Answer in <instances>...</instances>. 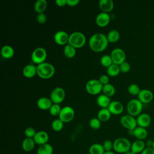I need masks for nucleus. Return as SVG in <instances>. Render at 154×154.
I'll return each mask as SVG.
<instances>
[{"instance_id":"f257e3e1","label":"nucleus","mask_w":154,"mask_h":154,"mask_svg":"<svg viewBox=\"0 0 154 154\" xmlns=\"http://www.w3.org/2000/svg\"><path fill=\"white\" fill-rule=\"evenodd\" d=\"M108 43L106 35L99 32L93 34L88 40L90 48L96 52H100L105 50L108 45Z\"/></svg>"},{"instance_id":"f03ea898","label":"nucleus","mask_w":154,"mask_h":154,"mask_svg":"<svg viewBox=\"0 0 154 154\" xmlns=\"http://www.w3.org/2000/svg\"><path fill=\"white\" fill-rule=\"evenodd\" d=\"M37 75L42 79H48L52 78L55 73L54 66L49 63L44 62L37 66Z\"/></svg>"},{"instance_id":"7ed1b4c3","label":"nucleus","mask_w":154,"mask_h":154,"mask_svg":"<svg viewBox=\"0 0 154 154\" xmlns=\"http://www.w3.org/2000/svg\"><path fill=\"white\" fill-rule=\"evenodd\" d=\"M113 150L117 153H122L131 150V143L126 138L119 137L113 141Z\"/></svg>"},{"instance_id":"20e7f679","label":"nucleus","mask_w":154,"mask_h":154,"mask_svg":"<svg viewBox=\"0 0 154 154\" xmlns=\"http://www.w3.org/2000/svg\"><path fill=\"white\" fill-rule=\"evenodd\" d=\"M86 42L85 35L79 31H75L69 35L68 44L75 48H80L84 46Z\"/></svg>"},{"instance_id":"39448f33","label":"nucleus","mask_w":154,"mask_h":154,"mask_svg":"<svg viewBox=\"0 0 154 154\" xmlns=\"http://www.w3.org/2000/svg\"><path fill=\"white\" fill-rule=\"evenodd\" d=\"M143 107V103H141L138 99H133L128 102L126 109L128 114L133 117H137L141 114Z\"/></svg>"},{"instance_id":"423d86ee","label":"nucleus","mask_w":154,"mask_h":154,"mask_svg":"<svg viewBox=\"0 0 154 154\" xmlns=\"http://www.w3.org/2000/svg\"><path fill=\"white\" fill-rule=\"evenodd\" d=\"M87 92L91 95H96L102 91L103 85L98 79H90L85 84Z\"/></svg>"},{"instance_id":"0eeeda50","label":"nucleus","mask_w":154,"mask_h":154,"mask_svg":"<svg viewBox=\"0 0 154 154\" xmlns=\"http://www.w3.org/2000/svg\"><path fill=\"white\" fill-rule=\"evenodd\" d=\"M47 57V52L45 48L38 47L35 48L31 54V60L33 63L37 65L45 62Z\"/></svg>"},{"instance_id":"6e6552de","label":"nucleus","mask_w":154,"mask_h":154,"mask_svg":"<svg viewBox=\"0 0 154 154\" xmlns=\"http://www.w3.org/2000/svg\"><path fill=\"white\" fill-rule=\"evenodd\" d=\"M75 117V111L73 108L70 106H65L61 109L58 119L64 123L71 122Z\"/></svg>"},{"instance_id":"1a4fd4ad","label":"nucleus","mask_w":154,"mask_h":154,"mask_svg":"<svg viewBox=\"0 0 154 154\" xmlns=\"http://www.w3.org/2000/svg\"><path fill=\"white\" fill-rule=\"evenodd\" d=\"M120 122L123 127L128 131H133L138 125L137 119L129 114H125L121 117Z\"/></svg>"},{"instance_id":"9d476101","label":"nucleus","mask_w":154,"mask_h":154,"mask_svg":"<svg viewBox=\"0 0 154 154\" xmlns=\"http://www.w3.org/2000/svg\"><path fill=\"white\" fill-rule=\"evenodd\" d=\"M110 56L112 58V62L117 65H120L125 61L126 55L124 50L121 48H116L112 50Z\"/></svg>"},{"instance_id":"9b49d317","label":"nucleus","mask_w":154,"mask_h":154,"mask_svg":"<svg viewBox=\"0 0 154 154\" xmlns=\"http://www.w3.org/2000/svg\"><path fill=\"white\" fill-rule=\"evenodd\" d=\"M66 96L64 90L60 87H56L52 90L50 94V99L53 103L60 104L61 103Z\"/></svg>"},{"instance_id":"f8f14e48","label":"nucleus","mask_w":154,"mask_h":154,"mask_svg":"<svg viewBox=\"0 0 154 154\" xmlns=\"http://www.w3.org/2000/svg\"><path fill=\"white\" fill-rule=\"evenodd\" d=\"M69 35L64 31H58L54 36L55 42L58 45H66L68 44Z\"/></svg>"},{"instance_id":"ddd939ff","label":"nucleus","mask_w":154,"mask_h":154,"mask_svg":"<svg viewBox=\"0 0 154 154\" xmlns=\"http://www.w3.org/2000/svg\"><path fill=\"white\" fill-rule=\"evenodd\" d=\"M153 94L148 89H142L138 94V99L143 103H149L152 101Z\"/></svg>"},{"instance_id":"4468645a","label":"nucleus","mask_w":154,"mask_h":154,"mask_svg":"<svg viewBox=\"0 0 154 154\" xmlns=\"http://www.w3.org/2000/svg\"><path fill=\"white\" fill-rule=\"evenodd\" d=\"M33 140L35 143L38 146H41L46 143H48L49 140V134L44 131H40L36 132Z\"/></svg>"},{"instance_id":"2eb2a0df","label":"nucleus","mask_w":154,"mask_h":154,"mask_svg":"<svg viewBox=\"0 0 154 154\" xmlns=\"http://www.w3.org/2000/svg\"><path fill=\"white\" fill-rule=\"evenodd\" d=\"M137 122L138 126L146 128L151 123L152 119L149 114L147 113H141L137 117Z\"/></svg>"},{"instance_id":"dca6fc26","label":"nucleus","mask_w":154,"mask_h":154,"mask_svg":"<svg viewBox=\"0 0 154 154\" xmlns=\"http://www.w3.org/2000/svg\"><path fill=\"white\" fill-rule=\"evenodd\" d=\"M110 22V16L108 13L105 12L99 13L96 17V23L100 27L107 26Z\"/></svg>"},{"instance_id":"f3484780","label":"nucleus","mask_w":154,"mask_h":154,"mask_svg":"<svg viewBox=\"0 0 154 154\" xmlns=\"http://www.w3.org/2000/svg\"><path fill=\"white\" fill-rule=\"evenodd\" d=\"M108 109L111 113V114L119 115L122 113L124 109V106L122 103L118 100L111 101Z\"/></svg>"},{"instance_id":"a211bd4d","label":"nucleus","mask_w":154,"mask_h":154,"mask_svg":"<svg viewBox=\"0 0 154 154\" xmlns=\"http://www.w3.org/2000/svg\"><path fill=\"white\" fill-rule=\"evenodd\" d=\"M146 147L144 141L136 140L132 143H131V150L134 154H140Z\"/></svg>"},{"instance_id":"6ab92c4d","label":"nucleus","mask_w":154,"mask_h":154,"mask_svg":"<svg viewBox=\"0 0 154 154\" xmlns=\"http://www.w3.org/2000/svg\"><path fill=\"white\" fill-rule=\"evenodd\" d=\"M53 102L51 99L46 97H41L37 101V106L42 110L49 109L52 105Z\"/></svg>"},{"instance_id":"aec40b11","label":"nucleus","mask_w":154,"mask_h":154,"mask_svg":"<svg viewBox=\"0 0 154 154\" xmlns=\"http://www.w3.org/2000/svg\"><path fill=\"white\" fill-rule=\"evenodd\" d=\"M148 135V132L146 128H142L140 126H137L133 130V136L135 137L137 140H144L146 139Z\"/></svg>"},{"instance_id":"412c9836","label":"nucleus","mask_w":154,"mask_h":154,"mask_svg":"<svg viewBox=\"0 0 154 154\" xmlns=\"http://www.w3.org/2000/svg\"><path fill=\"white\" fill-rule=\"evenodd\" d=\"M99 7L102 12L108 13L114 8V2L112 0H100Z\"/></svg>"},{"instance_id":"4be33fe9","label":"nucleus","mask_w":154,"mask_h":154,"mask_svg":"<svg viewBox=\"0 0 154 154\" xmlns=\"http://www.w3.org/2000/svg\"><path fill=\"white\" fill-rule=\"evenodd\" d=\"M23 76L27 78H31L37 74V67L34 64H27L22 70Z\"/></svg>"},{"instance_id":"5701e85b","label":"nucleus","mask_w":154,"mask_h":154,"mask_svg":"<svg viewBox=\"0 0 154 154\" xmlns=\"http://www.w3.org/2000/svg\"><path fill=\"white\" fill-rule=\"evenodd\" d=\"M96 102L98 106L101 108H108L111 100L109 97L102 94L97 97Z\"/></svg>"},{"instance_id":"b1692460","label":"nucleus","mask_w":154,"mask_h":154,"mask_svg":"<svg viewBox=\"0 0 154 154\" xmlns=\"http://www.w3.org/2000/svg\"><path fill=\"white\" fill-rule=\"evenodd\" d=\"M35 145L33 138H25L22 142V149L26 152H30L34 149Z\"/></svg>"},{"instance_id":"393cba45","label":"nucleus","mask_w":154,"mask_h":154,"mask_svg":"<svg viewBox=\"0 0 154 154\" xmlns=\"http://www.w3.org/2000/svg\"><path fill=\"white\" fill-rule=\"evenodd\" d=\"M2 57L5 59H10L14 55V49L10 45L3 46L1 50Z\"/></svg>"},{"instance_id":"a878e982","label":"nucleus","mask_w":154,"mask_h":154,"mask_svg":"<svg viewBox=\"0 0 154 154\" xmlns=\"http://www.w3.org/2000/svg\"><path fill=\"white\" fill-rule=\"evenodd\" d=\"M111 113L108 108H101L97 112V118L101 122H105L111 118Z\"/></svg>"},{"instance_id":"bb28decb","label":"nucleus","mask_w":154,"mask_h":154,"mask_svg":"<svg viewBox=\"0 0 154 154\" xmlns=\"http://www.w3.org/2000/svg\"><path fill=\"white\" fill-rule=\"evenodd\" d=\"M105 152L102 144L94 143L88 149L89 154H104Z\"/></svg>"},{"instance_id":"cd10ccee","label":"nucleus","mask_w":154,"mask_h":154,"mask_svg":"<svg viewBox=\"0 0 154 154\" xmlns=\"http://www.w3.org/2000/svg\"><path fill=\"white\" fill-rule=\"evenodd\" d=\"M53 152V146L49 143H46L38 146L37 150V154H52Z\"/></svg>"},{"instance_id":"c85d7f7f","label":"nucleus","mask_w":154,"mask_h":154,"mask_svg":"<svg viewBox=\"0 0 154 154\" xmlns=\"http://www.w3.org/2000/svg\"><path fill=\"white\" fill-rule=\"evenodd\" d=\"M47 5L48 3L46 0H37L34 5V8L35 11L38 14L43 13L45 11Z\"/></svg>"},{"instance_id":"c756f323","label":"nucleus","mask_w":154,"mask_h":154,"mask_svg":"<svg viewBox=\"0 0 154 154\" xmlns=\"http://www.w3.org/2000/svg\"><path fill=\"white\" fill-rule=\"evenodd\" d=\"M76 48L69 44L65 45L63 49V53L64 56L67 58H72L76 55Z\"/></svg>"},{"instance_id":"7c9ffc66","label":"nucleus","mask_w":154,"mask_h":154,"mask_svg":"<svg viewBox=\"0 0 154 154\" xmlns=\"http://www.w3.org/2000/svg\"><path fill=\"white\" fill-rule=\"evenodd\" d=\"M106 72L108 76H117L120 72L119 65L112 63L111 66H109L108 67L106 68Z\"/></svg>"},{"instance_id":"2f4dec72","label":"nucleus","mask_w":154,"mask_h":154,"mask_svg":"<svg viewBox=\"0 0 154 154\" xmlns=\"http://www.w3.org/2000/svg\"><path fill=\"white\" fill-rule=\"evenodd\" d=\"M102 91L103 92V94L110 97L114 96V94L116 93V88L113 85L108 83L107 84L103 85Z\"/></svg>"},{"instance_id":"473e14b6","label":"nucleus","mask_w":154,"mask_h":154,"mask_svg":"<svg viewBox=\"0 0 154 154\" xmlns=\"http://www.w3.org/2000/svg\"><path fill=\"white\" fill-rule=\"evenodd\" d=\"M120 33L116 29H112L109 31L106 37L109 42L110 43H114L117 42L120 38Z\"/></svg>"},{"instance_id":"72a5a7b5","label":"nucleus","mask_w":154,"mask_h":154,"mask_svg":"<svg viewBox=\"0 0 154 154\" xmlns=\"http://www.w3.org/2000/svg\"><path fill=\"white\" fill-rule=\"evenodd\" d=\"M64 127V123L59 119H55L51 123V128L55 132L61 131Z\"/></svg>"},{"instance_id":"f704fd0d","label":"nucleus","mask_w":154,"mask_h":154,"mask_svg":"<svg viewBox=\"0 0 154 154\" xmlns=\"http://www.w3.org/2000/svg\"><path fill=\"white\" fill-rule=\"evenodd\" d=\"M100 63L102 66L106 68L108 67L109 66H111L113 63L112 58L111 56L109 55H103L100 60Z\"/></svg>"},{"instance_id":"c9c22d12","label":"nucleus","mask_w":154,"mask_h":154,"mask_svg":"<svg viewBox=\"0 0 154 154\" xmlns=\"http://www.w3.org/2000/svg\"><path fill=\"white\" fill-rule=\"evenodd\" d=\"M140 90H141L139 86L136 84H131L128 87V93L133 96H135V95L138 96Z\"/></svg>"},{"instance_id":"e433bc0d","label":"nucleus","mask_w":154,"mask_h":154,"mask_svg":"<svg viewBox=\"0 0 154 154\" xmlns=\"http://www.w3.org/2000/svg\"><path fill=\"white\" fill-rule=\"evenodd\" d=\"M89 126L94 130L99 129L101 126V122L97 117H94L89 120Z\"/></svg>"},{"instance_id":"4c0bfd02","label":"nucleus","mask_w":154,"mask_h":154,"mask_svg":"<svg viewBox=\"0 0 154 154\" xmlns=\"http://www.w3.org/2000/svg\"><path fill=\"white\" fill-rule=\"evenodd\" d=\"M61 107L59 104H56V103H53L50 109H49V113L51 116H59L60 112L61 111Z\"/></svg>"},{"instance_id":"58836bf2","label":"nucleus","mask_w":154,"mask_h":154,"mask_svg":"<svg viewBox=\"0 0 154 154\" xmlns=\"http://www.w3.org/2000/svg\"><path fill=\"white\" fill-rule=\"evenodd\" d=\"M36 131L32 127H28L24 131V134L26 138H33L36 134Z\"/></svg>"},{"instance_id":"ea45409f","label":"nucleus","mask_w":154,"mask_h":154,"mask_svg":"<svg viewBox=\"0 0 154 154\" xmlns=\"http://www.w3.org/2000/svg\"><path fill=\"white\" fill-rule=\"evenodd\" d=\"M105 152H110L113 150V141L109 140H106L102 144Z\"/></svg>"},{"instance_id":"a19ab883","label":"nucleus","mask_w":154,"mask_h":154,"mask_svg":"<svg viewBox=\"0 0 154 154\" xmlns=\"http://www.w3.org/2000/svg\"><path fill=\"white\" fill-rule=\"evenodd\" d=\"M119 67H120V72L122 73H128L131 70L130 64L126 61L123 63H122L120 65H119Z\"/></svg>"},{"instance_id":"79ce46f5","label":"nucleus","mask_w":154,"mask_h":154,"mask_svg":"<svg viewBox=\"0 0 154 154\" xmlns=\"http://www.w3.org/2000/svg\"><path fill=\"white\" fill-rule=\"evenodd\" d=\"M46 19H47L46 16L44 13L38 14V15L37 16V20L40 24L45 23L46 21Z\"/></svg>"},{"instance_id":"37998d69","label":"nucleus","mask_w":154,"mask_h":154,"mask_svg":"<svg viewBox=\"0 0 154 154\" xmlns=\"http://www.w3.org/2000/svg\"><path fill=\"white\" fill-rule=\"evenodd\" d=\"M98 80L100 81V82L103 85L108 84V83H109V77H108L107 75H101V76L99 77V78Z\"/></svg>"},{"instance_id":"c03bdc74","label":"nucleus","mask_w":154,"mask_h":154,"mask_svg":"<svg viewBox=\"0 0 154 154\" xmlns=\"http://www.w3.org/2000/svg\"><path fill=\"white\" fill-rule=\"evenodd\" d=\"M79 0H67V5L70 7H75L78 5Z\"/></svg>"},{"instance_id":"a18cd8bd","label":"nucleus","mask_w":154,"mask_h":154,"mask_svg":"<svg viewBox=\"0 0 154 154\" xmlns=\"http://www.w3.org/2000/svg\"><path fill=\"white\" fill-rule=\"evenodd\" d=\"M140 154H154V150L152 147H146Z\"/></svg>"},{"instance_id":"49530a36","label":"nucleus","mask_w":154,"mask_h":154,"mask_svg":"<svg viewBox=\"0 0 154 154\" xmlns=\"http://www.w3.org/2000/svg\"><path fill=\"white\" fill-rule=\"evenodd\" d=\"M55 4L58 7H64L67 5V0H56Z\"/></svg>"},{"instance_id":"de8ad7c7","label":"nucleus","mask_w":154,"mask_h":154,"mask_svg":"<svg viewBox=\"0 0 154 154\" xmlns=\"http://www.w3.org/2000/svg\"><path fill=\"white\" fill-rule=\"evenodd\" d=\"M145 144H146V147H152L153 140H147L146 141H145Z\"/></svg>"},{"instance_id":"09e8293b","label":"nucleus","mask_w":154,"mask_h":154,"mask_svg":"<svg viewBox=\"0 0 154 154\" xmlns=\"http://www.w3.org/2000/svg\"><path fill=\"white\" fill-rule=\"evenodd\" d=\"M104 154H116V153L113 151H110V152H105Z\"/></svg>"},{"instance_id":"8fccbe9b","label":"nucleus","mask_w":154,"mask_h":154,"mask_svg":"<svg viewBox=\"0 0 154 154\" xmlns=\"http://www.w3.org/2000/svg\"><path fill=\"white\" fill-rule=\"evenodd\" d=\"M124 154H134V153L131 150H129V151H128V152L125 153Z\"/></svg>"},{"instance_id":"3c124183","label":"nucleus","mask_w":154,"mask_h":154,"mask_svg":"<svg viewBox=\"0 0 154 154\" xmlns=\"http://www.w3.org/2000/svg\"><path fill=\"white\" fill-rule=\"evenodd\" d=\"M152 148L154 150V140H153V144H152Z\"/></svg>"}]
</instances>
